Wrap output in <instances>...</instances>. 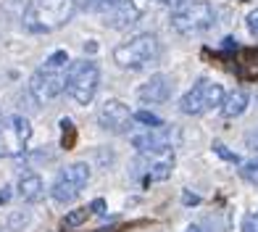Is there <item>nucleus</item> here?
I'll use <instances>...</instances> for the list:
<instances>
[{"label":"nucleus","instance_id":"obj_1","mask_svg":"<svg viewBox=\"0 0 258 232\" xmlns=\"http://www.w3.org/2000/svg\"><path fill=\"white\" fill-rule=\"evenodd\" d=\"M77 8V0H29L21 21L34 34H48L66 27L74 19Z\"/></svg>","mask_w":258,"mask_h":232},{"label":"nucleus","instance_id":"obj_2","mask_svg":"<svg viewBox=\"0 0 258 232\" xmlns=\"http://www.w3.org/2000/svg\"><path fill=\"white\" fill-rule=\"evenodd\" d=\"M69 53L55 50L45 58V64L32 74L29 79V95L37 103H50L66 90V69H69Z\"/></svg>","mask_w":258,"mask_h":232},{"label":"nucleus","instance_id":"obj_3","mask_svg":"<svg viewBox=\"0 0 258 232\" xmlns=\"http://www.w3.org/2000/svg\"><path fill=\"white\" fill-rule=\"evenodd\" d=\"M171 29L182 37L203 34L216 24V8L208 0H184L171 11Z\"/></svg>","mask_w":258,"mask_h":232},{"label":"nucleus","instance_id":"obj_4","mask_svg":"<svg viewBox=\"0 0 258 232\" xmlns=\"http://www.w3.org/2000/svg\"><path fill=\"white\" fill-rule=\"evenodd\" d=\"M158 55H161V42L150 32L135 34V37H129L113 48V61L121 69H129V72H140V69L156 64Z\"/></svg>","mask_w":258,"mask_h":232},{"label":"nucleus","instance_id":"obj_5","mask_svg":"<svg viewBox=\"0 0 258 232\" xmlns=\"http://www.w3.org/2000/svg\"><path fill=\"white\" fill-rule=\"evenodd\" d=\"M100 87V69L92 58H79L72 61L66 69V92L77 100L79 106H87L95 98V92Z\"/></svg>","mask_w":258,"mask_h":232},{"label":"nucleus","instance_id":"obj_6","mask_svg":"<svg viewBox=\"0 0 258 232\" xmlns=\"http://www.w3.org/2000/svg\"><path fill=\"white\" fill-rule=\"evenodd\" d=\"M224 98H227V92L219 82H214V79H198V82L182 95L179 111L187 113V116H201V113H208L214 108H221Z\"/></svg>","mask_w":258,"mask_h":232},{"label":"nucleus","instance_id":"obj_7","mask_svg":"<svg viewBox=\"0 0 258 232\" xmlns=\"http://www.w3.org/2000/svg\"><path fill=\"white\" fill-rule=\"evenodd\" d=\"M77 6L92 11V14H100L105 27L111 29H126L140 21V6L135 0H85Z\"/></svg>","mask_w":258,"mask_h":232},{"label":"nucleus","instance_id":"obj_8","mask_svg":"<svg viewBox=\"0 0 258 232\" xmlns=\"http://www.w3.org/2000/svg\"><path fill=\"white\" fill-rule=\"evenodd\" d=\"M32 140V124L27 116L11 113L0 119V158H16Z\"/></svg>","mask_w":258,"mask_h":232},{"label":"nucleus","instance_id":"obj_9","mask_svg":"<svg viewBox=\"0 0 258 232\" xmlns=\"http://www.w3.org/2000/svg\"><path fill=\"white\" fill-rule=\"evenodd\" d=\"M90 177H92L90 164H85V161L69 164V166H66V169L55 177L53 188H50L53 201H58V203H74V201L79 198L82 188H87Z\"/></svg>","mask_w":258,"mask_h":232},{"label":"nucleus","instance_id":"obj_10","mask_svg":"<svg viewBox=\"0 0 258 232\" xmlns=\"http://www.w3.org/2000/svg\"><path fill=\"white\" fill-rule=\"evenodd\" d=\"M171 169H174V148L158 150V153H140L135 164V177L140 180V185H153L169 180Z\"/></svg>","mask_w":258,"mask_h":232},{"label":"nucleus","instance_id":"obj_11","mask_svg":"<svg viewBox=\"0 0 258 232\" xmlns=\"http://www.w3.org/2000/svg\"><path fill=\"white\" fill-rule=\"evenodd\" d=\"M132 119H135V113L121 100H105L98 111V124L105 132H124Z\"/></svg>","mask_w":258,"mask_h":232},{"label":"nucleus","instance_id":"obj_12","mask_svg":"<svg viewBox=\"0 0 258 232\" xmlns=\"http://www.w3.org/2000/svg\"><path fill=\"white\" fill-rule=\"evenodd\" d=\"M171 130H166V127H148L145 132H140L132 137V145L140 150V153H158V150H169L174 148L171 143Z\"/></svg>","mask_w":258,"mask_h":232},{"label":"nucleus","instance_id":"obj_13","mask_svg":"<svg viewBox=\"0 0 258 232\" xmlns=\"http://www.w3.org/2000/svg\"><path fill=\"white\" fill-rule=\"evenodd\" d=\"M171 90H174V85L166 74H153L137 90V98L143 103H166L171 98Z\"/></svg>","mask_w":258,"mask_h":232},{"label":"nucleus","instance_id":"obj_14","mask_svg":"<svg viewBox=\"0 0 258 232\" xmlns=\"http://www.w3.org/2000/svg\"><path fill=\"white\" fill-rule=\"evenodd\" d=\"M19 195H21V201L24 203H37L42 195H45V185L40 180V174H34V171H24L19 177Z\"/></svg>","mask_w":258,"mask_h":232},{"label":"nucleus","instance_id":"obj_15","mask_svg":"<svg viewBox=\"0 0 258 232\" xmlns=\"http://www.w3.org/2000/svg\"><path fill=\"white\" fill-rule=\"evenodd\" d=\"M248 103H250L248 90H232V92H227L224 103H221V116H224V119L242 116L245 111H248Z\"/></svg>","mask_w":258,"mask_h":232},{"label":"nucleus","instance_id":"obj_16","mask_svg":"<svg viewBox=\"0 0 258 232\" xmlns=\"http://www.w3.org/2000/svg\"><path fill=\"white\" fill-rule=\"evenodd\" d=\"M90 211H92V208H74V211H69V214L63 216L61 227H63V229H69V227H79L82 222H87Z\"/></svg>","mask_w":258,"mask_h":232},{"label":"nucleus","instance_id":"obj_17","mask_svg":"<svg viewBox=\"0 0 258 232\" xmlns=\"http://www.w3.org/2000/svg\"><path fill=\"white\" fill-rule=\"evenodd\" d=\"M240 174H242V180H248L250 185H258V156L250 158V161H245Z\"/></svg>","mask_w":258,"mask_h":232},{"label":"nucleus","instance_id":"obj_18","mask_svg":"<svg viewBox=\"0 0 258 232\" xmlns=\"http://www.w3.org/2000/svg\"><path fill=\"white\" fill-rule=\"evenodd\" d=\"M135 122H140V124H145V127H163V119L161 116H156V113H150V111H135Z\"/></svg>","mask_w":258,"mask_h":232},{"label":"nucleus","instance_id":"obj_19","mask_svg":"<svg viewBox=\"0 0 258 232\" xmlns=\"http://www.w3.org/2000/svg\"><path fill=\"white\" fill-rule=\"evenodd\" d=\"M61 130H63V137H61V145L69 150L74 145V137H77V132H74V124H72V119H61Z\"/></svg>","mask_w":258,"mask_h":232},{"label":"nucleus","instance_id":"obj_20","mask_svg":"<svg viewBox=\"0 0 258 232\" xmlns=\"http://www.w3.org/2000/svg\"><path fill=\"white\" fill-rule=\"evenodd\" d=\"M27 224H29V211H14L8 216V227L14 232H19L21 227H27Z\"/></svg>","mask_w":258,"mask_h":232},{"label":"nucleus","instance_id":"obj_21","mask_svg":"<svg viewBox=\"0 0 258 232\" xmlns=\"http://www.w3.org/2000/svg\"><path fill=\"white\" fill-rule=\"evenodd\" d=\"M240 232H258V211H250L248 216L242 219Z\"/></svg>","mask_w":258,"mask_h":232},{"label":"nucleus","instance_id":"obj_22","mask_svg":"<svg viewBox=\"0 0 258 232\" xmlns=\"http://www.w3.org/2000/svg\"><path fill=\"white\" fill-rule=\"evenodd\" d=\"M245 27H248V32L253 34V37H258V8L245 16Z\"/></svg>","mask_w":258,"mask_h":232},{"label":"nucleus","instance_id":"obj_23","mask_svg":"<svg viewBox=\"0 0 258 232\" xmlns=\"http://www.w3.org/2000/svg\"><path fill=\"white\" fill-rule=\"evenodd\" d=\"M214 150H216V153H219L221 158L232 161V164H240V156H237V153H232V150H227V148L221 145V143H216V145H214Z\"/></svg>","mask_w":258,"mask_h":232},{"label":"nucleus","instance_id":"obj_24","mask_svg":"<svg viewBox=\"0 0 258 232\" xmlns=\"http://www.w3.org/2000/svg\"><path fill=\"white\" fill-rule=\"evenodd\" d=\"M245 145H248L253 153H258V127H253V130L245 135Z\"/></svg>","mask_w":258,"mask_h":232},{"label":"nucleus","instance_id":"obj_25","mask_svg":"<svg viewBox=\"0 0 258 232\" xmlns=\"http://www.w3.org/2000/svg\"><path fill=\"white\" fill-rule=\"evenodd\" d=\"M90 208H92V211H95V214H103V208H105V201H103V198H95V201L90 203Z\"/></svg>","mask_w":258,"mask_h":232},{"label":"nucleus","instance_id":"obj_26","mask_svg":"<svg viewBox=\"0 0 258 232\" xmlns=\"http://www.w3.org/2000/svg\"><path fill=\"white\" fill-rule=\"evenodd\" d=\"M8 201H11V188H3V190H0V206L8 203Z\"/></svg>","mask_w":258,"mask_h":232},{"label":"nucleus","instance_id":"obj_27","mask_svg":"<svg viewBox=\"0 0 258 232\" xmlns=\"http://www.w3.org/2000/svg\"><path fill=\"white\" fill-rule=\"evenodd\" d=\"M156 3H161V6H174V8H177L179 3H184V0H156Z\"/></svg>","mask_w":258,"mask_h":232},{"label":"nucleus","instance_id":"obj_28","mask_svg":"<svg viewBox=\"0 0 258 232\" xmlns=\"http://www.w3.org/2000/svg\"><path fill=\"white\" fill-rule=\"evenodd\" d=\"M182 201H184V203H198V195H190V193H184V195H182Z\"/></svg>","mask_w":258,"mask_h":232},{"label":"nucleus","instance_id":"obj_29","mask_svg":"<svg viewBox=\"0 0 258 232\" xmlns=\"http://www.w3.org/2000/svg\"><path fill=\"white\" fill-rule=\"evenodd\" d=\"M187 232H206L201 224H190V227H187Z\"/></svg>","mask_w":258,"mask_h":232},{"label":"nucleus","instance_id":"obj_30","mask_svg":"<svg viewBox=\"0 0 258 232\" xmlns=\"http://www.w3.org/2000/svg\"><path fill=\"white\" fill-rule=\"evenodd\" d=\"M0 232H14V229L8 227V219H6V222H0Z\"/></svg>","mask_w":258,"mask_h":232}]
</instances>
